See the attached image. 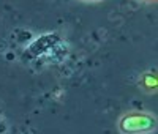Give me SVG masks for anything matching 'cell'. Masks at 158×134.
Returning a JSON list of instances; mask_svg holds the SVG:
<instances>
[{
  "instance_id": "obj_1",
  "label": "cell",
  "mask_w": 158,
  "mask_h": 134,
  "mask_svg": "<svg viewBox=\"0 0 158 134\" xmlns=\"http://www.w3.org/2000/svg\"><path fill=\"white\" fill-rule=\"evenodd\" d=\"M156 117L147 111H130L118 117L117 129L120 134H152L156 131Z\"/></svg>"
},
{
  "instance_id": "obj_2",
  "label": "cell",
  "mask_w": 158,
  "mask_h": 134,
  "mask_svg": "<svg viewBox=\"0 0 158 134\" xmlns=\"http://www.w3.org/2000/svg\"><path fill=\"white\" fill-rule=\"evenodd\" d=\"M139 87L147 91V93H155L158 87V80H156V73L155 71H146L142 73L139 77Z\"/></svg>"
},
{
  "instance_id": "obj_3",
  "label": "cell",
  "mask_w": 158,
  "mask_h": 134,
  "mask_svg": "<svg viewBox=\"0 0 158 134\" xmlns=\"http://www.w3.org/2000/svg\"><path fill=\"white\" fill-rule=\"evenodd\" d=\"M79 2H82V3H101L103 0H79Z\"/></svg>"
}]
</instances>
